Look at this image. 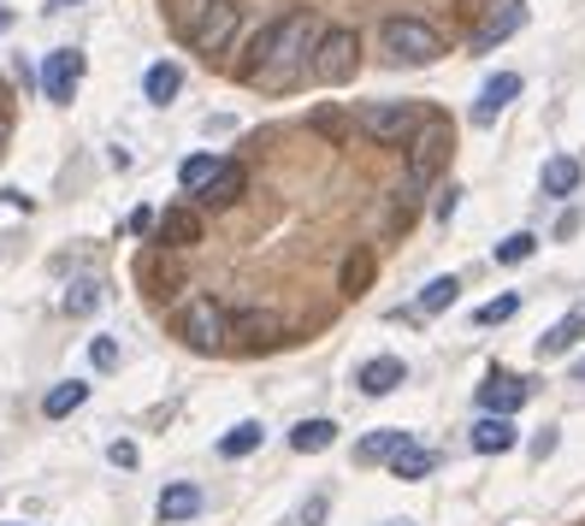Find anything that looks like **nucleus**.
Listing matches in <instances>:
<instances>
[{"mask_svg":"<svg viewBox=\"0 0 585 526\" xmlns=\"http://www.w3.org/2000/svg\"><path fill=\"white\" fill-rule=\"evenodd\" d=\"M515 444H520V432H515L508 414H479L473 420V449L479 456H503V449H515Z\"/></svg>","mask_w":585,"mask_h":526,"instance_id":"12","label":"nucleus"},{"mask_svg":"<svg viewBox=\"0 0 585 526\" xmlns=\"http://www.w3.org/2000/svg\"><path fill=\"white\" fill-rule=\"evenodd\" d=\"M237 24H243V7H237V0H219V7H213L208 19H201V24H196V31H189L184 42H189L196 54H219L231 36H237Z\"/></svg>","mask_w":585,"mask_h":526,"instance_id":"8","label":"nucleus"},{"mask_svg":"<svg viewBox=\"0 0 585 526\" xmlns=\"http://www.w3.org/2000/svg\"><path fill=\"white\" fill-rule=\"evenodd\" d=\"M260 444H267V426H260V420H243V426H231L225 437H219V456L243 461V456H255Z\"/></svg>","mask_w":585,"mask_h":526,"instance_id":"21","label":"nucleus"},{"mask_svg":"<svg viewBox=\"0 0 585 526\" xmlns=\"http://www.w3.org/2000/svg\"><path fill=\"white\" fill-rule=\"evenodd\" d=\"M7 101H12V95H7V83H0V107H7Z\"/></svg>","mask_w":585,"mask_h":526,"instance_id":"42","label":"nucleus"},{"mask_svg":"<svg viewBox=\"0 0 585 526\" xmlns=\"http://www.w3.org/2000/svg\"><path fill=\"white\" fill-rule=\"evenodd\" d=\"M550 449H555V432H538V437H533V456H538V461H545V456H550Z\"/></svg>","mask_w":585,"mask_h":526,"instance_id":"38","label":"nucleus"},{"mask_svg":"<svg viewBox=\"0 0 585 526\" xmlns=\"http://www.w3.org/2000/svg\"><path fill=\"white\" fill-rule=\"evenodd\" d=\"M7 24H12V12H7V7H0V31H7Z\"/></svg>","mask_w":585,"mask_h":526,"instance_id":"41","label":"nucleus"},{"mask_svg":"<svg viewBox=\"0 0 585 526\" xmlns=\"http://www.w3.org/2000/svg\"><path fill=\"white\" fill-rule=\"evenodd\" d=\"M526 24V0H496V7L485 12V24L473 31V54H491L496 42H508Z\"/></svg>","mask_w":585,"mask_h":526,"instance_id":"10","label":"nucleus"},{"mask_svg":"<svg viewBox=\"0 0 585 526\" xmlns=\"http://www.w3.org/2000/svg\"><path fill=\"white\" fill-rule=\"evenodd\" d=\"M378 48H385L397 66H432V60H444V36H437L426 19H385V24H378Z\"/></svg>","mask_w":585,"mask_h":526,"instance_id":"5","label":"nucleus"},{"mask_svg":"<svg viewBox=\"0 0 585 526\" xmlns=\"http://www.w3.org/2000/svg\"><path fill=\"white\" fill-rule=\"evenodd\" d=\"M580 338H585V302H574V308H568V314L545 331V338H538V355H568Z\"/></svg>","mask_w":585,"mask_h":526,"instance_id":"15","label":"nucleus"},{"mask_svg":"<svg viewBox=\"0 0 585 526\" xmlns=\"http://www.w3.org/2000/svg\"><path fill=\"white\" fill-rule=\"evenodd\" d=\"M130 231H137V237H149V231H160V213L154 208H137V213H130Z\"/></svg>","mask_w":585,"mask_h":526,"instance_id":"36","label":"nucleus"},{"mask_svg":"<svg viewBox=\"0 0 585 526\" xmlns=\"http://www.w3.org/2000/svg\"><path fill=\"white\" fill-rule=\"evenodd\" d=\"M432 467H437V456H432L426 444H414V437H408L397 456H390V474H397V479H426Z\"/></svg>","mask_w":585,"mask_h":526,"instance_id":"24","label":"nucleus"},{"mask_svg":"<svg viewBox=\"0 0 585 526\" xmlns=\"http://www.w3.org/2000/svg\"><path fill=\"white\" fill-rule=\"evenodd\" d=\"M355 71H361V36L349 31V24H326V36H319V48H314V78L338 90Z\"/></svg>","mask_w":585,"mask_h":526,"instance_id":"6","label":"nucleus"},{"mask_svg":"<svg viewBox=\"0 0 585 526\" xmlns=\"http://www.w3.org/2000/svg\"><path fill=\"white\" fill-rule=\"evenodd\" d=\"M78 83H83V54L78 48H54L48 60H42V95H48L54 107H71Z\"/></svg>","mask_w":585,"mask_h":526,"instance_id":"7","label":"nucleus"},{"mask_svg":"<svg viewBox=\"0 0 585 526\" xmlns=\"http://www.w3.org/2000/svg\"><path fill=\"white\" fill-rule=\"evenodd\" d=\"M515 308H520V296H496L473 314V326H503V319H515Z\"/></svg>","mask_w":585,"mask_h":526,"instance_id":"33","label":"nucleus"},{"mask_svg":"<svg viewBox=\"0 0 585 526\" xmlns=\"http://www.w3.org/2000/svg\"><path fill=\"white\" fill-rule=\"evenodd\" d=\"M196 243H201V213L189 208L160 213V248H196Z\"/></svg>","mask_w":585,"mask_h":526,"instance_id":"16","label":"nucleus"},{"mask_svg":"<svg viewBox=\"0 0 585 526\" xmlns=\"http://www.w3.org/2000/svg\"><path fill=\"white\" fill-rule=\"evenodd\" d=\"M574 385H585V361H580V367H574Z\"/></svg>","mask_w":585,"mask_h":526,"instance_id":"40","label":"nucleus"},{"mask_svg":"<svg viewBox=\"0 0 585 526\" xmlns=\"http://www.w3.org/2000/svg\"><path fill=\"white\" fill-rule=\"evenodd\" d=\"M402 444H408V432H402V426H385V432L361 437V449H355V456H361V461H390Z\"/></svg>","mask_w":585,"mask_h":526,"instance_id":"27","label":"nucleus"},{"mask_svg":"<svg viewBox=\"0 0 585 526\" xmlns=\"http://www.w3.org/2000/svg\"><path fill=\"white\" fill-rule=\"evenodd\" d=\"M526 397H533V385L515 378V373H503V367L485 373V385H479V408H485V414H508V420H515Z\"/></svg>","mask_w":585,"mask_h":526,"instance_id":"9","label":"nucleus"},{"mask_svg":"<svg viewBox=\"0 0 585 526\" xmlns=\"http://www.w3.org/2000/svg\"><path fill=\"white\" fill-rule=\"evenodd\" d=\"M538 189H545L550 201H568L580 189V160L574 154H550L545 172H538Z\"/></svg>","mask_w":585,"mask_h":526,"instance_id":"14","label":"nucleus"},{"mask_svg":"<svg viewBox=\"0 0 585 526\" xmlns=\"http://www.w3.org/2000/svg\"><path fill=\"white\" fill-rule=\"evenodd\" d=\"M12 526H19V521H12Z\"/></svg>","mask_w":585,"mask_h":526,"instance_id":"44","label":"nucleus"},{"mask_svg":"<svg viewBox=\"0 0 585 526\" xmlns=\"http://www.w3.org/2000/svg\"><path fill=\"white\" fill-rule=\"evenodd\" d=\"M101 302H107V290H101V279H78V284L66 290V302H60V308H66L71 319H83V314H95Z\"/></svg>","mask_w":585,"mask_h":526,"instance_id":"26","label":"nucleus"},{"mask_svg":"<svg viewBox=\"0 0 585 526\" xmlns=\"http://www.w3.org/2000/svg\"><path fill=\"white\" fill-rule=\"evenodd\" d=\"M367 279H373V255H367V248H355V255L343 260V296H361Z\"/></svg>","mask_w":585,"mask_h":526,"instance_id":"31","label":"nucleus"},{"mask_svg":"<svg viewBox=\"0 0 585 526\" xmlns=\"http://www.w3.org/2000/svg\"><path fill=\"white\" fill-rule=\"evenodd\" d=\"M326 515H331V503H326V496H308V503H302V509H296V515H290L284 526H319Z\"/></svg>","mask_w":585,"mask_h":526,"instance_id":"34","label":"nucleus"},{"mask_svg":"<svg viewBox=\"0 0 585 526\" xmlns=\"http://www.w3.org/2000/svg\"><path fill=\"white\" fill-rule=\"evenodd\" d=\"M107 461H113V467H137V444H113Z\"/></svg>","mask_w":585,"mask_h":526,"instance_id":"37","label":"nucleus"},{"mask_svg":"<svg viewBox=\"0 0 585 526\" xmlns=\"http://www.w3.org/2000/svg\"><path fill=\"white\" fill-rule=\"evenodd\" d=\"M390 526H408V521H390Z\"/></svg>","mask_w":585,"mask_h":526,"instance_id":"43","label":"nucleus"},{"mask_svg":"<svg viewBox=\"0 0 585 526\" xmlns=\"http://www.w3.org/2000/svg\"><path fill=\"white\" fill-rule=\"evenodd\" d=\"M308 125L319 130V137H331V142H338V137H349V125H355V119H349L343 107H314V113H308Z\"/></svg>","mask_w":585,"mask_h":526,"instance_id":"32","label":"nucleus"},{"mask_svg":"<svg viewBox=\"0 0 585 526\" xmlns=\"http://www.w3.org/2000/svg\"><path fill=\"white\" fill-rule=\"evenodd\" d=\"M90 361H95V373H113V367H119V343H113V338H95V343H90Z\"/></svg>","mask_w":585,"mask_h":526,"instance_id":"35","label":"nucleus"},{"mask_svg":"<svg viewBox=\"0 0 585 526\" xmlns=\"http://www.w3.org/2000/svg\"><path fill=\"white\" fill-rule=\"evenodd\" d=\"M426 125V107L420 101H367V107L355 113V130L373 142H385V149H408V137Z\"/></svg>","mask_w":585,"mask_h":526,"instance_id":"2","label":"nucleus"},{"mask_svg":"<svg viewBox=\"0 0 585 526\" xmlns=\"http://www.w3.org/2000/svg\"><path fill=\"white\" fill-rule=\"evenodd\" d=\"M520 95V71H496V78H485V90L473 95V125L485 130V125H496L503 119V107Z\"/></svg>","mask_w":585,"mask_h":526,"instance_id":"11","label":"nucleus"},{"mask_svg":"<svg viewBox=\"0 0 585 526\" xmlns=\"http://www.w3.org/2000/svg\"><path fill=\"white\" fill-rule=\"evenodd\" d=\"M449 154H456V130H449V119L426 113V125L408 137V184H414V189L437 184V172L449 166Z\"/></svg>","mask_w":585,"mask_h":526,"instance_id":"4","label":"nucleus"},{"mask_svg":"<svg viewBox=\"0 0 585 526\" xmlns=\"http://www.w3.org/2000/svg\"><path fill=\"white\" fill-rule=\"evenodd\" d=\"M178 90H184V71L172 66V60H160V66L142 71V101H154V107H166Z\"/></svg>","mask_w":585,"mask_h":526,"instance_id":"18","label":"nucleus"},{"mask_svg":"<svg viewBox=\"0 0 585 526\" xmlns=\"http://www.w3.org/2000/svg\"><path fill=\"white\" fill-rule=\"evenodd\" d=\"M456 296H461V279H456V272H444V279H432L426 290H420V314H444Z\"/></svg>","mask_w":585,"mask_h":526,"instance_id":"28","label":"nucleus"},{"mask_svg":"<svg viewBox=\"0 0 585 526\" xmlns=\"http://www.w3.org/2000/svg\"><path fill=\"white\" fill-rule=\"evenodd\" d=\"M278 331H284V326H278L272 314H255V308L231 314V338H243V343H272Z\"/></svg>","mask_w":585,"mask_h":526,"instance_id":"23","label":"nucleus"},{"mask_svg":"<svg viewBox=\"0 0 585 526\" xmlns=\"http://www.w3.org/2000/svg\"><path fill=\"white\" fill-rule=\"evenodd\" d=\"M71 7H78V0H48V12H71Z\"/></svg>","mask_w":585,"mask_h":526,"instance_id":"39","label":"nucleus"},{"mask_svg":"<svg viewBox=\"0 0 585 526\" xmlns=\"http://www.w3.org/2000/svg\"><path fill=\"white\" fill-rule=\"evenodd\" d=\"M213 7H219V0H172V31L189 36V31H196V24L208 19Z\"/></svg>","mask_w":585,"mask_h":526,"instance_id":"30","label":"nucleus"},{"mask_svg":"<svg viewBox=\"0 0 585 526\" xmlns=\"http://www.w3.org/2000/svg\"><path fill=\"white\" fill-rule=\"evenodd\" d=\"M402 378H408V367H402L397 355H373L367 367L355 373V385H361V397H390V390H397Z\"/></svg>","mask_w":585,"mask_h":526,"instance_id":"13","label":"nucleus"},{"mask_svg":"<svg viewBox=\"0 0 585 526\" xmlns=\"http://www.w3.org/2000/svg\"><path fill=\"white\" fill-rule=\"evenodd\" d=\"M83 397H90V385H83V378H60V385L42 397V414H48V420H66V414H78V408H83Z\"/></svg>","mask_w":585,"mask_h":526,"instance_id":"22","label":"nucleus"},{"mask_svg":"<svg viewBox=\"0 0 585 526\" xmlns=\"http://www.w3.org/2000/svg\"><path fill=\"white\" fill-rule=\"evenodd\" d=\"M533 255H538V237H533V231H515V237L496 243V267H520V260H533Z\"/></svg>","mask_w":585,"mask_h":526,"instance_id":"29","label":"nucleus"},{"mask_svg":"<svg viewBox=\"0 0 585 526\" xmlns=\"http://www.w3.org/2000/svg\"><path fill=\"white\" fill-rule=\"evenodd\" d=\"M243 184H248V172L237 166V160H225V166H219V178L201 189V208H231V201L243 196Z\"/></svg>","mask_w":585,"mask_h":526,"instance_id":"17","label":"nucleus"},{"mask_svg":"<svg viewBox=\"0 0 585 526\" xmlns=\"http://www.w3.org/2000/svg\"><path fill=\"white\" fill-rule=\"evenodd\" d=\"M319 36H326V24H319V12L296 7V12H278V19L248 42L237 78L255 83V90H290V83L302 78V71H314V48Z\"/></svg>","mask_w":585,"mask_h":526,"instance_id":"1","label":"nucleus"},{"mask_svg":"<svg viewBox=\"0 0 585 526\" xmlns=\"http://www.w3.org/2000/svg\"><path fill=\"white\" fill-rule=\"evenodd\" d=\"M219 166H225V160H213V154H189L184 166H178V184L189 189V196H201V189L219 178Z\"/></svg>","mask_w":585,"mask_h":526,"instance_id":"25","label":"nucleus"},{"mask_svg":"<svg viewBox=\"0 0 585 526\" xmlns=\"http://www.w3.org/2000/svg\"><path fill=\"white\" fill-rule=\"evenodd\" d=\"M189 515H201V486H166L160 491V521L166 526H178Z\"/></svg>","mask_w":585,"mask_h":526,"instance_id":"20","label":"nucleus"},{"mask_svg":"<svg viewBox=\"0 0 585 526\" xmlns=\"http://www.w3.org/2000/svg\"><path fill=\"white\" fill-rule=\"evenodd\" d=\"M172 331L196 349V355H219V349L231 343V314L219 308L213 296H189L178 314H172Z\"/></svg>","mask_w":585,"mask_h":526,"instance_id":"3","label":"nucleus"},{"mask_svg":"<svg viewBox=\"0 0 585 526\" xmlns=\"http://www.w3.org/2000/svg\"><path fill=\"white\" fill-rule=\"evenodd\" d=\"M338 444V420H302L296 432H290V449L296 456H319V449Z\"/></svg>","mask_w":585,"mask_h":526,"instance_id":"19","label":"nucleus"}]
</instances>
